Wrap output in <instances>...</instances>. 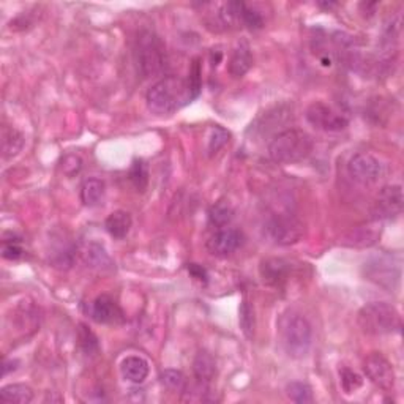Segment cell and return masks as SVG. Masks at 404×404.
<instances>
[{"instance_id": "obj_1", "label": "cell", "mask_w": 404, "mask_h": 404, "mask_svg": "<svg viewBox=\"0 0 404 404\" xmlns=\"http://www.w3.org/2000/svg\"><path fill=\"white\" fill-rule=\"evenodd\" d=\"M196 98L188 79L178 78V76H166L159 79L149 89L145 97L147 106L158 115L176 112Z\"/></svg>"}, {"instance_id": "obj_2", "label": "cell", "mask_w": 404, "mask_h": 404, "mask_svg": "<svg viewBox=\"0 0 404 404\" xmlns=\"http://www.w3.org/2000/svg\"><path fill=\"white\" fill-rule=\"evenodd\" d=\"M313 138L304 130H285L268 144V155L275 163L292 164L305 159L313 152Z\"/></svg>"}, {"instance_id": "obj_3", "label": "cell", "mask_w": 404, "mask_h": 404, "mask_svg": "<svg viewBox=\"0 0 404 404\" xmlns=\"http://www.w3.org/2000/svg\"><path fill=\"white\" fill-rule=\"evenodd\" d=\"M278 332L281 346L289 357L304 358L310 352L313 344V329L302 314L289 313L281 318Z\"/></svg>"}, {"instance_id": "obj_4", "label": "cell", "mask_w": 404, "mask_h": 404, "mask_svg": "<svg viewBox=\"0 0 404 404\" xmlns=\"http://www.w3.org/2000/svg\"><path fill=\"white\" fill-rule=\"evenodd\" d=\"M357 322L362 332L371 337L390 335L401 329L398 310L387 302H371L365 305L357 314Z\"/></svg>"}, {"instance_id": "obj_5", "label": "cell", "mask_w": 404, "mask_h": 404, "mask_svg": "<svg viewBox=\"0 0 404 404\" xmlns=\"http://www.w3.org/2000/svg\"><path fill=\"white\" fill-rule=\"evenodd\" d=\"M134 53H136L139 72L145 78L162 74L168 67L164 43L162 38L150 30H144L138 35Z\"/></svg>"}, {"instance_id": "obj_6", "label": "cell", "mask_w": 404, "mask_h": 404, "mask_svg": "<svg viewBox=\"0 0 404 404\" xmlns=\"http://www.w3.org/2000/svg\"><path fill=\"white\" fill-rule=\"evenodd\" d=\"M267 235L281 247L294 245L304 237L305 226L296 215L292 214H277L267 221Z\"/></svg>"}, {"instance_id": "obj_7", "label": "cell", "mask_w": 404, "mask_h": 404, "mask_svg": "<svg viewBox=\"0 0 404 404\" xmlns=\"http://www.w3.org/2000/svg\"><path fill=\"white\" fill-rule=\"evenodd\" d=\"M305 119L308 124L316 130L325 133H338L348 128L349 120L346 115L338 112L337 109L322 101H313L305 111Z\"/></svg>"}, {"instance_id": "obj_8", "label": "cell", "mask_w": 404, "mask_h": 404, "mask_svg": "<svg viewBox=\"0 0 404 404\" xmlns=\"http://www.w3.org/2000/svg\"><path fill=\"white\" fill-rule=\"evenodd\" d=\"M363 273L374 285L392 291L400 283L401 268L390 256H376L365 262Z\"/></svg>"}, {"instance_id": "obj_9", "label": "cell", "mask_w": 404, "mask_h": 404, "mask_svg": "<svg viewBox=\"0 0 404 404\" xmlns=\"http://www.w3.org/2000/svg\"><path fill=\"white\" fill-rule=\"evenodd\" d=\"M404 196L403 188L400 185H387L384 187L379 193H377L376 200L371 205V215H373L374 221L382 220H392L396 218L403 210Z\"/></svg>"}, {"instance_id": "obj_10", "label": "cell", "mask_w": 404, "mask_h": 404, "mask_svg": "<svg viewBox=\"0 0 404 404\" xmlns=\"http://www.w3.org/2000/svg\"><path fill=\"white\" fill-rule=\"evenodd\" d=\"M349 176L354 178L356 182L362 185H371L376 183L382 177V164L379 159L371 153L362 152L349 159L348 164Z\"/></svg>"}, {"instance_id": "obj_11", "label": "cell", "mask_w": 404, "mask_h": 404, "mask_svg": "<svg viewBox=\"0 0 404 404\" xmlns=\"http://www.w3.org/2000/svg\"><path fill=\"white\" fill-rule=\"evenodd\" d=\"M363 370L368 379L374 384L376 387L382 390H392L395 386V371L392 363L379 352L370 354L363 362Z\"/></svg>"}, {"instance_id": "obj_12", "label": "cell", "mask_w": 404, "mask_h": 404, "mask_svg": "<svg viewBox=\"0 0 404 404\" xmlns=\"http://www.w3.org/2000/svg\"><path fill=\"white\" fill-rule=\"evenodd\" d=\"M242 245V234L233 228H220L207 240V249L210 254L218 258H226L233 254Z\"/></svg>"}, {"instance_id": "obj_13", "label": "cell", "mask_w": 404, "mask_h": 404, "mask_svg": "<svg viewBox=\"0 0 404 404\" xmlns=\"http://www.w3.org/2000/svg\"><path fill=\"white\" fill-rule=\"evenodd\" d=\"M91 316L98 324H114L124 318L117 302L106 294H101L91 305Z\"/></svg>"}, {"instance_id": "obj_14", "label": "cell", "mask_w": 404, "mask_h": 404, "mask_svg": "<svg viewBox=\"0 0 404 404\" xmlns=\"http://www.w3.org/2000/svg\"><path fill=\"white\" fill-rule=\"evenodd\" d=\"M381 237V226H377V221L368 226H358L349 230L348 234L343 235V239L339 240L343 247L349 248H370L377 243Z\"/></svg>"}, {"instance_id": "obj_15", "label": "cell", "mask_w": 404, "mask_h": 404, "mask_svg": "<svg viewBox=\"0 0 404 404\" xmlns=\"http://www.w3.org/2000/svg\"><path fill=\"white\" fill-rule=\"evenodd\" d=\"M289 262L281 258H267L261 262L259 273L267 286H281L289 277Z\"/></svg>"}, {"instance_id": "obj_16", "label": "cell", "mask_w": 404, "mask_h": 404, "mask_svg": "<svg viewBox=\"0 0 404 404\" xmlns=\"http://www.w3.org/2000/svg\"><path fill=\"white\" fill-rule=\"evenodd\" d=\"M81 258L84 264L98 272H112L115 268L114 261L107 254L106 248L97 242H91L81 249Z\"/></svg>"}, {"instance_id": "obj_17", "label": "cell", "mask_w": 404, "mask_h": 404, "mask_svg": "<svg viewBox=\"0 0 404 404\" xmlns=\"http://www.w3.org/2000/svg\"><path fill=\"white\" fill-rule=\"evenodd\" d=\"M252 65H253L252 48H249L247 40H240L235 44L233 56H230L228 72L233 78H242V76H245L249 72Z\"/></svg>"}, {"instance_id": "obj_18", "label": "cell", "mask_w": 404, "mask_h": 404, "mask_svg": "<svg viewBox=\"0 0 404 404\" xmlns=\"http://www.w3.org/2000/svg\"><path fill=\"white\" fill-rule=\"evenodd\" d=\"M122 376L133 384H143L149 376V362L143 357L130 356L122 362Z\"/></svg>"}, {"instance_id": "obj_19", "label": "cell", "mask_w": 404, "mask_h": 404, "mask_svg": "<svg viewBox=\"0 0 404 404\" xmlns=\"http://www.w3.org/2000/svg\"><path fill=\"white\" fill-rule=\"evenodd\" d=\"M131 224H133V220H131V216H130V214H128V211L115 210L106 218L105 228H106L109 235L114 237V239H117V240H122V239H125L128 233H130Z\"/></svg>"}, {"instance_id": "obj_20", "label": "cell", "mask_w": 404, "mask_h": 404, "mask_svg": "<svg viewBox=\"0 0 404 404\" xmlns=\"http://www.w3.org/2000/svg\"><path fill=\"white\" fill-rule=\"evenodd\" d=\"M193 371L197 381L210 382L216 374L215 357L207 351H200L193 360Z\"/></svg>"}, {"instance_id": "obj_21", "label": "cell", "mask_w": 404, "mask_h": 404, "mask_svg": "<svg viewBox=\"0 0 404 404\" xmlns=\"http://www.w3.org/2000/svg\"><path fill=\"white\" fill-rule=\"evenodd\" d=\"M34 400V390L24 384H10L0 390V401L6 404H29Z\"/></svg>"}, {"instance_id": "obj_22", "label": "cell", "mask_w": 404, "mask_h": 404, "mask_svg": "<svg viewBox=\"0 0 404 404\" xmlns=\"http://www.w3.org/2000/svg\"><path fill=\"white\" fill-rule=\"evenodd\" d=\"M106 185L100 178H87L81 185V201L87 207H93L97 205L103 196H105Z\"/></svg>"}, {"instance_id": "obj_23", "label": "cell", "mask_w": 404, "mask_h": 404, "mask_svg": "<svg viewBox=\"0 0 404 404\" xmlns=\"http://www.w3.org/2000/svg\"><path fill=\"white\" fill-rule=\"evenodd\" d=\"M234 207L229 201H218L209 210V220L216 228H226L234 218Z\"/></svg>"}, {"instance_id": "obj_24", "label": "cell", "mask_w": 404, "mask_h": 404, "mask_svg": "<svg viewBox=\"0 0 404 404\" xmlns=\"http://www.w3.org/2000/svg\"><path fill=\"white\" fill-rule=\"evenodd\" d=\"M24 147V136L15 128H5L2 133V152L4 158L16 157Z\"/></svg>"}, {"instance_id": "obj_25", "label": "cell", "mask_w": 404, "mask_h": 404, "mask_svg": "<svg viewBox=\"0 0 404 404\" xmlns=\"http://www.w3.org/2000/svg\"><path fill=\"white\" fill-rule=\"evenodd\" d=\"M130 181L133 187L136 188L141 193H144L149 187V168L143 162V159H136L130 168Z\"/></svg>"}, {"instance_id": "obj_26", "label": "cell", "mask_w": 404, "mask_h": 404, "mask_svg": "<svg viewBox=\"0 0 404 404\" xmlns=\"http://www.w3.org/2000/svg\"><path fill=\"white\" fill-rule=\"evenodd\" d=\"M287 398L299 404L313 403V390L305 382H291L286 386Z\"/></svg>"}, {"instance_id": "obj_27", "label": "cell", "mask_w": 404, "mask_h": 404, "mask_svg": "<svg viewBox=\"0 0 404 404\" xmlns=\"http://www.w3.org/2000/svg\"><path fill=\"white\" fill-rule=\"evenodd\" d=\"M78 338H79V346L81 349L84 351V354L95 356L100 351V343L97 335H95L86 324H79Z\"/></svg>"}, {"instance_id": "obj_28", "label": "cell", "mask_w": 404, "mask_h": 404, "mask_svg": "<svg viewBox=\"0 0 404 404\" xmlns=\"http://www.w3.org/2000/svg\"><path fill=\"white\" fill-rule=\"evenodd\" d=\"M239 322L240 329L248 339H252L254 335V327H256V318H254V310L253 306L249 305L247 300H243L239 310Z\"/></svg>"}, {"instance_id": "obj_29", "label": "cell", "mask_w": 404, "mask_h": 404, "mask_svg": "<svg viewBox=\"0 0 404 404\" xmlns=\"http://www.w3.org/2000/svg\"><path fill=\"white\" fill-rule=\"evenodd\" d=\"M159 381H162L163 386L171 390V392H183V389L187 387L185 374L178 370H164L163 373L159 374Z\"/></svg>"}, {"instance_id": "obj_30", "label": "cell", "mask_w": 404, "mask_h": 404, "mask_svg": "<svg viewBox=\"0 0 404 404\" xmlns=\"http://www.w3.org/2000/svg\"><path fill=\"white\" fill-rule=\"evenodd\" d=\"M240 22L245 24L247 27L252 30H259L264 27V18H262L261 13L247 4L243 5V8H242Z\"/></svg>"}, {"instance_id": "obj_31", "label": "cell", "mask_w": 404, "mask_h": 404, "mask_svg": "<svg viewBox=\"0 0 404 404\" xmlns=\"http://www.w3.org/2000/svg\"><path fill=\"white\" fill-rule=\"evenodd\" d=\"M339 376H341V387L344 389L346 393L356 392L357 389L362 387L363 379L358 376L356 371H352L349 368H343L339 371Z\"/></svg>"}, {"instance_id": "obj_32", "label": "cell", "mask_w": 404, "mask_h": 404, "mask_svg": "<svg viewBox=\"0 0 404 404\" xmlns=\"http://www.w3.org/2000/svg\"><path fill=\"white\" fill-rule=\"evenodd\" d=\"M229 141V133L224 130L221 126H214L211 128L210 138H209V152L210 153H216L221 147L226 144Z\"/></svg>"}, {"instance_id": "obj_33", "label": "cell", "mask_w": 404, "mask_h": 404, "mask_svg": "<svg viewBox=\"0 0 404 404\" xmlns=\"http://www.w3.org/2000/svg\"><path fill=\"white\" fill-rule=\"evenodd\" d=\"M188 82H190V87L191 91L195 92L196 97H200L201 93V65H200V60H195L193 67L190 68V74H188Z\"/></svg>"}, {"instance_id": "obj_34", "label": "cell", "mask_w": 404, "mask_h": 404, "mask_svg": "<svg viewBox=\"0 0 404 404\" xmlns=\"http://www.w3.org/2000/svg\"><path fill=\"white\" fill-rule=\"evenodd\" d=\"M22 248L19 247V243L16 240L13 242H4V249H2V256L5 259L8 261H16L22 256Z\"/></svg>"}, {"instance_id": "obj_35", "label": "cell", "mask_w": 404, "mask_h": 404, "mask_svg": "<svg viewBox=\"0 0 404 404\" xmlns=\"http://www.w3.org/2000/svg\"><path fill=\"white\" fill-rule=\"evenodd\" d=\"M81 166H82L81 158L74 157V155H70L62 162L63 172H65V174H68V176H73V174H76V172H79Z\"/></svg>"}, {"instance_id": "obj_36", "label": "cell", "mask_w": 404, "mask_h": 404, "mask_svg": "<svg viewBox=\"0 0 404 404\" xmlns=\"http://www.w3.org/2000/svg\"><path fill=\"white\" fill-rule=\"evenodd\" d=\"M188 272L193 278L200 280V281H207V272H205V268L197 266V264H190L188 266Z\"/></svg>"}, {"instance_id": "obj_37", "label": "cell", "mask_w": 404, "mask_h": 404, "mask_svg": "<svg viewBox=\"0 0 404 404\" xmlns=\"http://www.w3.org/2000/svg\"><path fill=\"white\" fill-rule=\"evenodd\" d=\"M18 362L16 360H5L4 362V376H6L10 373V371H15L18 367Z\"/></svg>"}]
</instances>
